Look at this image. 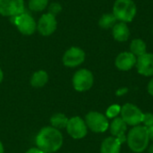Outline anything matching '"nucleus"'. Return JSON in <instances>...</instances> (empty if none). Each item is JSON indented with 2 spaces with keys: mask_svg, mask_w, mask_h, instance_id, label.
<instances>
[{
  "mask_svg": "<svg viewBox=\"0 0 153 153\" xmlns=\"http://www.w3.org/2000/svg\"><path fill=\"white\" fill-rule=\"evenodd\" d=\"M63 135L59 130L46 126L42 128L36 136V145L45 153L57 152L63 145Z\"/></svg>",
  "mask_w": 153,
  "mask_h": 153,
  "instance_id": "nucleus-1",
  "label": "nucleus"
},
{
  "mask_svg": "<svg viewBox=\"0 0 153 153\" xmlns=\"http://www.w3.org/2000/svg\"><path fill=\"white\" fill-rule=\"evenodd\" d=\"M126 143L129 149L134 153L143 152L150 143L148 128L143 126H134L126 136Z\"/></svg>",
  "mask_w": 153,
  "mask_h": 153,
  "instance_id": "nucleus-2",
  "label": "nucleus"
},
{
  "mask_svg": "<svg viewBox=\"0 0 153 153\" xmlns=\"http://www.w3.org/2000/svg\"><path fill=\"white\" fill-rule=\"evenodd\" d=\"M136 13V4L133 0H116L112 13L117 21L127 23L134 20Z\"/></svg>",
  "mask_w": 153,
  "mask_h": 153,
  "instance_id": "nucleus-3",
  "label": "nucleus"
},
{
  "mask_svg": "<svg viewBox=\"0 0 153 153\" xmlns=\"http://www.w3.org/2000/svg\"><path fill=\"white\" fill-rule=\"evenodd\" d=\"M85 123L87 127L93 133L101 134L109 128L108 117L102 113L91 111L85 116Z\"/></svg>",
  "mask_w": 153,
  "mask_h": 153,
  "instance_id": "nucleus-4",
  "label": "nucleus"
},
{
  "mask_svg": "<svg viewBox=\"0 0 153 153\" xmlns=\"http://www.w3.org/2000/svg\"><path fill=\"white\" fill-rule=\"evenodd\" d=\"M11 21L16 26L18 30L25 36L32 35L37 30L36 21L30 13L25 12L17 16L11 17Z\"/></svg>",
  "mask_w": 153,
  "mask_h": 153,
  "instance_id": "nucleus-5",
  "label": "nucleus"
},
{
  "mask_svg": "<svg viewBox=\"0 0 153 153\" xmlns=\"http://www.w3.org/2000/svg\"><path fill=\"white\" fill-rule=\"evenodd\" d=\"M72 82L76 91H87L93 86L94 76L90 70L82 68L75 72V74L73 76Z\"/></svg>",
  "mask_w": 153,
  "mask_h": 153,
  "instance_id": "nucleus-6",
  "label": "nucleus"
},
{
  "mask_svg": "<svg viewBox=\"0 0 153 153\" xmlns=\"http://www.w3.org/2000/svg\"><path fill=\"white\" fill-rule=\"evenodd\" d=\"M121 118L125 121L127 126H136L142 123L143 113L135 105L132 103H126L121 107Z\"/></svg>",
  "mask_w": 153,
  "mask_h": 153,
  "instance_id": "nucleus-7",
  "label": "nucleus"
},
{
  "mask_svg": "<svg viewBox=\"0 0 153 153\" xmlns=\"http://www.w3.org/2000/svg\"><path fill=\"white\" fill-rule=\"evenodd\" d=\"M65 128L68 134L75 140L84 138L88 133L86 123L80 117H73L69 118Z\"/></svg>",
  "mask_w": 153,
  "mask_h": 153,
  "instance_id": "nucleus-8",
  "label": "nucleus"
},
{
  "mask_svg": "<svg viewBox=\"0 0 153 153\" xmlns=\"http://www.w3.org/2000/svg\"><path fill=\"white\" fill-rule=\"evenodd\" d=\"M24 10V0H0V14L3 16H17Z\"/></svg>",
  "mask_w": 153,
  "mask_h": 153,
  "instance_id": "nucleus-9",
  "label": "nucleus"
},
{
  "mask_svg": "<svg viewBox=\"0 0 153 153\" xmlns=\"http://www.w3.org/2000/svg\"><path fill=\"white\" fill-rule=\"evenodd\" d=\"M85 52L78 47H72L67 49L63 56V64L70 68L81 65L85 60Z\"/></svg>",
  "mask_w": 153,
  "mask_h": 153,
  "instance_id": "nucleus-10",
  "label": "nucleus"
},
{
  "mask_svg": "<svg viewBox=\"0 0 153 153\" xmlns=\"http://www.w3.org/2000/svg\"><path fill=\"white\" fill-rule=\"evenodd\" d=\"M57 27V22L56 16L49 13H44L40 16L37 23V30L40 35L44 37H48L52 35Z\"/></svg>",
  "mask_w": 153,
  "mask_h": 153,
  "instance_id": "nucleus-11",
  "label": "nucleus"
},
{
  "mask_svg": "<svg viewBox=\"0 0 153 153\" xmlns=\"http://www.w3.org/2000/svg\"><path fill=\"white\" fill-rule=\"evenodd\" d=\"M137 72L146 77H153V54L145 53L144 55L137 57L136 62Z\"/></svg>",
  "mask_w": 153,
  "mask_h": 153,
  "instance_id": "nucleus-12",
  "label": "nucleus"
},
{
  "mask_svg": "<svg viewBox=\"0 0 153 153\" xmlns=\"http://www.w3.org/2000/svg\"><path fill=\"white\" fill-rule=\"evenodd\" d=\"M136 62L137 57L133 53H131L130 51L122 52L116 57L115 65L118 70L126 72L134 67L136 65Z\"/></svg>",
  "mask_w": 153,
  "mask_h": 153,
  "instance_id": "nucleus-13",
  "label": "nucleus"
},
{
  "mask_svg": "<svg viewBox=\"0 0 153 153\" xmlns=\"http://www.w3.org/2000/svg\"><path fill=\"white\" fill-rule=\"evenodd\" d=\"M109 130L113 137L117 138L122 144L126 142V132L127 130V125L121 117H116L109 125Z\"/></svg>",
  "mask_w": 153,
  "mask_h": 153,
  "instance_id": "nucleus-14",
  "label": "nucleus"
},
{
  "mask_svg": "<svg viewBox=\"0 0 153 153\" xmlns=\"http://www.w3.org/2000/svg\"><path fill=\"white\" fill-rule=\"evenodd\" d=\"M112 35L115 40L118 42H125L130 37V30L126 22H118L112 28Z\"/></svg>",
  "mask_w": 153,
  "mask_h": 153,
  "instance_id": "nucleus-15",
  "label": "nucleus"
},
{
  "mask_svg": "<svg viewBox=\"0 0 153 153\" xmlns=\"http://www.w3.org/2000/svg\"><path fill=\"white\" fill-rule=\"evenodd\" d=\"M122 143L115 137H107L101 143L100 153H120Z\"/></svg>",
  "mask_w": 153,
  "mask_h": 153,
  "instance_id": "nucleus-16",
  "label": "nucleus"
},
{
  "mask_svg": "<svg viewBox=\"0 0 153 153\" xmlns=\"http://www.w3.org/2000/svg\"><path fill=\"white\" fill-rule=\"evenodd\" d=\"M48 82V74L46 71L39 70L35 72L30 79V84L34 88H41Z\"/></svg>",
  "mask_w": 153,
  "mask_h": 153,
  "instance_id": "nucleus-17",
  "label": "nucleus"
},
{
  "mask_svg": "<svg viewBox=\"0 0 153 153\" xmlns=\"http://www.w3.org/2000/svg\"><path fill=\"white\" fill-rule=\"evenodd\" d=\"M130 52L133 53L136 57H139L147 53L146 43L141 39H134L130 43Z\"/></svg>",
  "mask_w": 153,
  "mask_h": 153,
  "instance_id": "nucleus-18",
  "label": "nucleus"
},
{
  "mask_svg": "<svg viewBox=\"0 0 153 153\" xmlns=\"http://www.w3.org/2000/svg\"><path fill=\"white\" fill-rule=\"evenodd\" d=\"M67 123H68L67 117L62 113H56V114L53 115L52 117L50 118L51 126L57 129V130L65 128L67 126Z\"/></svg>",
  "mask_w": 153,
  "mask_h": 153,
  "instance_id": "nucleus-19",
  "label": "nucleus"
},
{
  "mask_svg": "<svg viewBox=\"0 0 153 153\" xmlns=\"http://www.w3.org/2000/svg\"><path fill=\"white\" fill-rule=\"evenodd\" d=\"M117 20L113 13H104L99 20V25L101 29L109 30L112 29L117 23Z\"/></svg>",
  "mask_w": 153,
  "mask_h": 153,
  "instance_id": "nucleus-20",
  "label": "nucleus"
},
{
  "mask_svg": "<svg viewBox=\"0 0 153 153\" xmlns=\"http://www.w3.org/2000/svg\"><path fill=\"white\" fill-rule=\"evenodd\" d=\"M48 6V0H29V8L32 12H42Z\"/></svg>",
  "mask_w": 153,
  "mask_h": 153,
  "instance_id": "nucleus-21",
  "label": "nucleus"
},
{
  "mask_svg": "<svg viewBox=\"0 0 153 153\" xmlns=\"http://www.w3.org/2000/svg\"><path fill=\"white\" fill-rule=\"evenodd\" d=\"M120 112H121V106L114 104V105H111L108 108V109L106 111V117L108 118L114 119V118L118 117Z\"/></svg>",
  "mask_w": 153,
  "mask_h": 153,
  "instance_id": "nucleus-22",
  "label": "nucleus"
},
{
  "mask_svg": "<svg viewBox=\"0 0 153 153\" xmlns=\"http://www.w3.org/2000/svg\"><path fill=\"white\" fill-rule=\"evenodd\" d=\"M48 13H51L54 16H56L57 14H59L61 13L62 5L59 3H57V2H54V3H51L50 4H48Z\"/></svg>",
  "mask_w": 153,
  "mask_h": 153,
  "instance_id": "nucleus-23",
  "label": "nucleus"
},
{
  "mask_svg": "<svg viewBox=\"0 0 153 153\" xmlns=\"http://www.w3.org/2000/svg\"><path fill=\"white\" fill-rule=\"evenodd\" d=\"M143 126L149 128L153 126V114L152 113H143V118H142V123Z\"/></svg>",
  "mask_w": 153,
  "mask_h": 153,
  "instance_id": "nucleus-24",
  "label": "nucleus"
},
{
  "mask_svg": "<svg viewBox=\"0 0 153 153\" xmlns=\"http://www.w3.org/2000/svg\"><path fill=\"white\" fill-rule=\"evenodd\" d=\"M147 90H148L149 94H150V95H152V96L153 97V77L152 78V80L149 82V83H148Z\"/></svg>",
  "mask_w": 153,
  "mask_h": 153,
  "instance_id": "nucleus-25",
  "label": "nucleus"
},
{
  "mask_svg": "<svg viewBox=\"0 0 153 153\" xmlns=\"http://www.w3.org/2000/svg\"><path fill=\"white\" fill-rule=\"evenodd\" d=\"M25 153H45V152L37 147V148H30V150H28V151H27Z\"/></svg>",
  "mask_w": 153,
  "mask_h": 153,
  "instance_id": "nucleus-26",
  "label": "nucleus"
},
{
  "mask_svg": "<svg viewBox=\"0 0 153 153\" xmlns=\"http://www.w3.org/2000/svg\"><path fill=\"white\" fill-rule=\"evenodd\" d=\"M127 88H121V89H119L117 91V94L118 95V96H121V95H123V94H125L126 92H127Z\"/></svg>",
  "mask_w": 153,
  "mask_h": 153,
  "instance_id": "nucleus-27",
  "label": "nucleus"
},
{
  "mask_svg": "<svg viewBox=\"0 0 153 153\" xmlns=\"http://www.w3.org/2000/svg\"><path fill=\"white\" fill-rule=\"evenodd\" d=\"M148 132H149V136H150V141L153 142V126L148 128Z\"/></svg>",
  "mask_w": 153,
  "mask_h": 153,
  "instance_id": "nucleus-28",
  "label": "nucleus"
},
{
  "mask_svg": "<svg viewBox=\"0 0 153 153\" xmlns=\"http://www.w3.org/2000/svg\"><path fill=\"white\" fill-rule=\"evenodd\" d=\"M3 79H4V74H3V71L0 69V83L2 82Z\"/></svg>",
  "mask_w": 153,
  "mask_h": 153,
  "instance_id": "nucleus-29",
  "label": "nucleus"
},
{
  "mask_svg": "<svg viewBox=\"0 0 153 153\" xmlns=\"http://www.w3.org/2000/svg\"><path fill=\"white\" fill-rule=\"evenodd\" d=\"M0 153H4V146L1 142H0Z\"/></svg>",
  "mask_w": 153,
  "mask_h": 153,
  "instance_id": "nucleus-30",
  "label": "nucleus"
},
{
  "mask_svg": "<svg viewBox=\"0 0 153 153\" xmlns=\"http://www.w3.org/2000/svg\"><path fill=\"white\" fill-rule=\"evenodd\" d=\"M148 152H149V153H153V144H152V145L150 146V148H149V151H148Z\"/></svg>",
  "mask_w": 153,
  "mask_h": 153,
  "instance_id": "nucleus-31",
  "label": "nucleus"
}]
</instances>
